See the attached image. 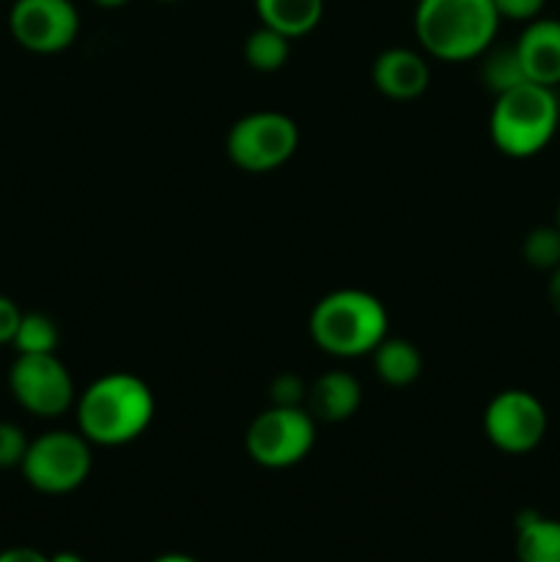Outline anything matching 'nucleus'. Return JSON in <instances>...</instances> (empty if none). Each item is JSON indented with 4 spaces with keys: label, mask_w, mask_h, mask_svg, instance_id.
<instances>
[{
    "label": "nucleus",
    "mask_w": 560,
    "mask_h": 562,
    "mask_svg": "<svg viewBox=\"0 0 560 562\" xmlns=\"http://www.w3.org/2000/svg\"><path fill=\"white\" fill-rule=\"evenodd\" d=\"M77 428L91 445L119 448L135 442L152 426L157 401L135 373H104L75 401Z\"/></svg>",
    "instance_id": "f257e3e1"
},
{
    "label": "nucleus",
    "mask_w": 560,
    "mask_h": 562,
    "mask_svg": "<svg viewBox=\"0 0 560 562\" xmlns=\"http://www.w3.org/2000/svg\"><path fill=\"white\" fill-rule=\"evenodd\" d=\"M494 0H421L415 33L421 47L445 64H464L486 53L497 38Z\"/></svg>",
    "instance_id": "f03ea898"
},
{
    "label": "nucleus",
    "mask_w": 560,
    "mask_h": 562,
    "mask_svg": "<svg viewBox=\"0 0 560 562\" xmlns=\"http://www.w3.org/2000/svg\"><path fill=\"white\" fill-rule=\"evenodd\" d=\"M390 316L382 302L362 289H338L311 311V338L324 355L366 357L388 338Z\"/></svg>",
    "instance_id": "7ed1b4c3"
},
{
    "label": "nucleus",
    "mask_w": 560,
    "mask_h": 562,
    "mask_svg": "<svg viewBox=\"0 0 560 562\" xmlns=\"http://www.w3.org/2000/svg\"><path fill=\"white\" fill-rule=\"evenodd\" d=\"M560 126V99L555 88L522 82L494 97L489 135L494 148L511 159H530L552 143Z\"/></svg>",
    "instance_id": "20e7f679"
},
{
    "label": "nucleus",
    "mask_w": 560,
    "mask_h": 562,
    "mask_svg": "<svg viewBox=\"0 0 560 562\" xmlns=\"http://www.w3.org/2000/svg\"><path fill=\"white\" fill-rule=\"evenodd\" d=\"M93 467L91 442L80 431H47L31 439L20 470L27 486L42 494H69L88 481Z\"/></svg>",
    "instance_id": "39448f33"
},
{
    "label": "nucleus",
    "mask_w": 560,
    "mask_h": 562,
    "mask_svg": "<svg viewBox=\"0 0 560 562\" xmlns=\"http://www.w3.org/2000/svg\"><path fill=\"white\" fill-rule=\"evenodd\" d=\"M316 445V417L305 406H269L253 417L245 434L247 456L267 470H289Z\"/></svg>",
    "instance_id": "423d86ee"
},
{
    "label": "nucleus",
    "mask_w": 560,
    "mask_h": 562,
    "mask_svg": "<svg viewBox=\"0 0 560 562\" xmlns=\"http://www.w3.org/2000/svg\"><path fill=\"white\" fill-rule=\"evenodd\" d=\"M300 146V130L278 110H258L231 126L225 137L228 159L245 173H269L289 162Z\"/></svg>",
    "instance_id": "0eeeda50"
},
{
    "label": "nucleus",
    "mask_w": 560,
    "mask_h": 562,
    "mask_svg": "<svg viewBox=\"0 0 560 562\" xmlns=\"http://www.w3.org/2000/svg\"><path fill=\"white\" fill-rule=\"evenodd\" d=\"M16 404L36 417H60L77 401L75 379L55 355H16L9 371Z\"/></svg>",
    "instance_id": "6e6552de"
},
{
    "label": "nucleus",
    "mask_w": 560,
    "mask_h": 562,
    "mask_svg": "<svg viewBox=\"0 0 560 562\" xmlns=\"http://www.w3.org/2000/svg\"><path fill=\"white\" fill-rule=\"evenodd\" d=\"M549 417L541 401L519 387L503 390L483 412V434L489 442L508 456L533 453L547 437Z\"/></svg>",
    "instance_id": "1a4fd4ad"
},
{
    "label": "nucleus",
    "mask_w": 560,
    "mask_h": 562,
    "mask_svg": "<svg viewBox=\"0 0 560 562\" xmlns=\"http://www.w3.org/2000/svg\"><path fill=\"white\" fill-rule=\"evenodd\" d=\"M9 31L27 53L55 55L75 44L80 14L71 0H14L9 11Z\"/></svg>",
    "instance_id": "9d476101"
},
{
    "label": "nucleus",
    "mask_w": 560,
    "mask_h": 562,
    "mask_svg": "<svg viewBox=\"0 0 560 562\" xmlns=\"http://www.w3.org/2000/svg\"><path fill=\"white\" fill-rule=\"evenodd\" d=\"M371 77L382 97L393 99V102H412L426 93L428 82H432V69H428V60L415 49L390 47L373 60Z\"/></svg>",
    "instance_id": "9b49d317"
},
{
    "label": "nucleus",
    "mask_w": 560,
    "mask_h": 562,
    "mask_svg": "<svg viewBox=\"0 0 560 562\" xmlns=\"http://www.w3.org/2000/svg\"><path fill=\"white\" fill-rule=\"evenodd\" d=\"M516 55L527 80L555 88L560 82V20L536 16L516 38Z\"/></svg>",
    "instance_id": "f8f14e48"
},
{
    "label": "nucleus",
    "mask_w": 560,
    "mask_h": 562,
    "mask_svg": "<svg viewBox=\"0 0 560 562\" xmlns=\"http://www.w3.org/2000/svg\"><path fill=\"white\" fill-rule=\"evenodd\" d=\"M305 404L316 420L344 423L360 409L362 387L351 373L327 371L307 387Z\"/></svg>",
    "instance_id": "ddd939ff"
},
{
    "label": "nucleus",
    "mask_w": 560,
    "mask_h": 562,
    "mask_svg": "<svg viewBox=\"0 0 560 562\" xmlns=\"http://www.w3.org/2000/svg\"><path fill=\"white\" fill-rule=\"evenodd\" d=\"M516 560L560 562V519L525 510L516 519Z\"/></svg>",
    "instance_id": "4468645a"
},
{
    "label": "nucleus",
    "mask_w": 560,
    "mask_h": 562,
    "mask_svg": "<svg viewBox=\"0 0 560 562\" xmlns=\"http://www.w3.org/2000/svg\"><path fill=\"white\" fill-rule=\"evenodd\" d=\"M261 25L289 38L307 36L324 16V0H256Z\"/></svg>",
    "instance_id": "2eb2a0df"
},
{
    "label": "nucleus",
    "mask_w": 560,
    "mask_h": 562,
    "mask_svg": "<svg viewBox=\"0 0 560 562\" xmlns=\"http://www.w3.org/2000/svg\"><path fill=\"white\" fill-rule=\"evenodd\" d=\"M373 355V371L388 387H410L423 371V357L412 340L384 338Z\"/></svg>",
    "instance_id": "dca6fc26"
},
{
    "label": "nucleus",
    "mask_w": 560,
    "mask_h": 562,
    "mask_svg": "<svg viewBox=\"0 0 560 562\" xmlns=\"http://www.w3.org/2000/svg\"><path fill=\"white\" fill-rule=\"evenodd\" d=\"M481 80L494 97L522 86V82H530L527 80L525 69H522V60L519 55H516L514 44H508V47H494L492 44V47L481 55Z\"/></svg>",
    "instance_id": "f3484780"
},
{
    "label": "nucleus",
    "mask_w": 560,
    "mask_h": 562,
    "mask_svg": "<svg viewBox=\"0 0 560 562\" xmlns=\"http://www.w3.org/2000/svg\"><path fill=\"white\" fill-rule=\"evenodd\" d=\"M289 55H291V38L283 36V33L272 31V27L267 25L256 27L245 42L247 66L256 71H264V75L283 69Z\"/></svg>",
    "instance_id": "a211bd4d"
},
{
    "label": "nucleus",
    "mask_w": 560,
    "mask_h": 562,
    "mask_svg": "<svg viewBox=\"0 0 560 562\" xmlns=\"http://www.w3.org/2000/svg\"><path fill=\"white\" fill-rule=\"evenodd\" d=\"M60 344L58 324L47 316V313H22V322L16 327L11 346L16 355H55Z\"/></svg>",
    "instance_id": "6ab92c4d"
},
{
    "label": "nucleus",
    "mask_w": 560,
    "mask_h": 562,
    "mask_svg": "<svg viewBox=\"0 0 560 562\" xmlns=\"http://www.w3.org/2000/svg\"><path fill=\"white\" fill-rule=\"evenodd\" d=\"M522 258L527 267L552 272L560 263V231L558 225H538L522 241Z\"/></svg>",
    "instance_id": "aec40b11"
},
{
    "label": "nucleus",
    "mask_w": 560,
    "mask_h": 562,
    "mask_svg": "<svg viewBox=\"0 0 560 562\" xmlns=\"http://www.w3.org/2000/svg\"><path fill=\"white\" fill-rule=\"evenodd\" d=\"M27 445H31V439L25 437V431L16 423L0 420V470L20 467L27 453Z\"/></svg>",
    "instance_id": "412c9836"
},
{
    "label": "nucleus",
    "mask_w": 560,
    "mask_h": 562,
    "mask_svg": "<svg viewBox=\"0 0 560 562\" xmlns=\"http://www.w3.org/2000/svg\"><path fill=\"white\" fill-rule=\"evenodd\" d=\"M307 387L311 384H305V379L296 376V373H280L269 384V401L275 406H305Z\"/></svg>",
    "instance_id": "4be33fe9"
},
{
    "label": "nucleus",
    "mask_w": 560,
    "mask_h": 562,
    "mask_svg": "<svg viewBox=\"0 0 560 562\" xmlns=\"http://www.w3.org/2000/svg\"><path fill=\"white\" fill-rule=\"evenodd\" d=\"M544 5H547V0H494L500 20L525 22V25L541 16Z\"/></svg>",
    "instance_id": "5701e85b"
},
{
    "label": "nucleus",
    "mask_w": 560,
    "mask_h": 562,
    "mask_svg": "<svg viewBox=\"0 0 560 562\" xmlns=\"http://www.w3.org/2000/svg\"><path fill=\"white\" fill-rule=\"evenodd\" d=\"M20 322H22V311L16 307V302L0 294V346H5L14 340Z\"/></svg>",
    "instance_id": "b1692460"
},
{
    "label": "nucleus",
    "mask_w": 560,
    "mask_h": 562,
    "mask_svg": "<svg viewBox=\"0 0 560 562\" xmlns=\"http://www.w3.org/2000/svg\"><path fill=\"white\" fill-rule=\"evenodd\" d=\"M0 562H49V554L31 547H11L0 552Z\"/></svg>",
    "instance_id": "393cba45"
},
{
    "label": "nucleus",
    "mask_w": 560,
    "mask_h": 562,
    "mask_svg": "<svg viewBox=\"0 0 560 562\" xmlns=\"http://www.w3.org/2000/svg\"><path fill=\"white\" fill-rule=\"evenodd\" d=\"M547 296H549V305H552V311L560 316V263L552 269V272H549Z\"/></svg>",
    "instance_id": "a878e982"
},
{
    "label": "nucleus",
    "mask_w": 560,
    "mask_h": 562,
    "mask_svg": "<svg viewBox=\"0 0 560 562\" xmlns=\"http://www.w3.org/2000/svg\"><path fill=\"white\" fill-rule=\"evenodd\" d=\"M152 562H198V560L190 558V554H181V552H165V554H159V558H154Z\"/></svg>",
    "instance_id": "bb28decb"
},
{
    "label": "nucleus",
    "mask_w": 560,
    "mask_h": 562,
    "mask_svg": "<svg viewBox=\"0 0 560 562\" xmlns=\"http://www.w3.org/2000/svg\"><path fill=\"white\" fill-rule=\"evenodd\" d=\"M49 562H86L77 552H55L49 554Z\"/></svg>",
    "instance_id": "cd10ccee"
},
{
    "label": "nucleus",
    "mask_w": 560,
    "mask_h": 562,
    "mask_svg": "<svg viewBox=\"0 0 560 562\" xmlns=\"http://www.w3.org/2000/svg\"><path fill=\"white\" fill-rule=\"evenodd\" d=\"M93 3H97L99 9H121V5H126L130 0H93Z\"/></svg>",
    "instance_id": "c85d7f7f"
},
{
    "label": "nucleus",
    "mask_w": 560,
    "mask_h": 562,
    "mask_svg": "<svg viewBox=\"0 0 560 562\" xmlns=\"http://www.w3.org/2000/svg\"><path fill=\"white\" fill-rule=\"evenodd\" d=\"M555 225H558V231H560V201H558V212H555Z\"/></svg>",
    "instance_id": "c756f323"
},
{
    "label": "nucleus",
    "mask_w": 560,
    "mask_h": 562,
    "mask_svg": "<svg viewBox=\"0 0 560 562\" xmlns=\"http://www.w3.org/2000/svg\"><path fill=\"white\" fill-rule=\"evenodd\" d=\"M159 3H179V0H159Z\"/></svg>",
    "instance_id": "7c9ffc66"
}]
</instances>
